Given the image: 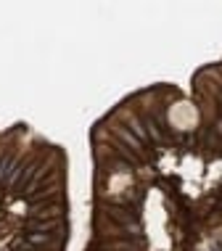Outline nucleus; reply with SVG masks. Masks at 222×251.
I'll return each instance as SVG.
<instances>
[{"mask_svg": "<svg viewBox=\"0 0 222 251\" xmlns=\"http://www.w3.org/2000/svg\"><path fill=\"white\" fill-rule=\"evenodd\" d=\"M167 119H170V125L174 130H193V127L198 125V108L193 103H188V100H177V103L170 106V111H167Z\"/></svg>", "mask_w": 222, "mask_h": 251, "instance_id": "f257e3e1", "label": "nucleus"}]
</instances>
